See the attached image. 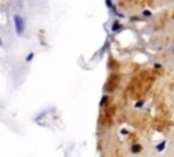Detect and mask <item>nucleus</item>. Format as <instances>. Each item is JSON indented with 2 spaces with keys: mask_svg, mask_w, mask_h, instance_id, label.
Here are the masks:
<instances>
[{
  "mask_svg": "<svg viewBox=\"0 0 174 157\" xmlns=\"http://www.w3.org/2000/svg\"><path fill=\"white\" fill-rule=\"evenodd\" d=\"M14 25H15V31L19 37L25 34V30H26V22H25V18L21 15H14Z\"/></svg>",
  "mask_w": 174,
  "mask_h": 157,
  "instance_id": "f257e3e1",
  "label": "nucleus"
},
{
  "mask_svg": "<svg viewBox=\"0 0 174 157\" xmlns=\"http://www.w3.org/2000/svg\"><path fill=\"white\" fill-rule=\"evenodd\" d=\"M106 5H108V8H109L110 11H112V14H114L116 16H123L121 14H118V12H117V10H116L114 4L112 3V0H106Z\"/></svg>",
  "mask_w": 174,
  "mask_h": 157,
  "instance_id": "f03ea898",
  "label": "nucleus"
},
{
  "mask_svg": "<svg viewBox=\"0 0 174 157\" xmlns=\"http://www.w3.org/2000/svg\"><path fill=\"white\" fill-rule=\"evenodd\" d=\"M120 27H121L120 23H118V22H114V23H113V26H112V31H113V33H116V31L120 30Z\"/></svg>",
  "mask_w": 174,
  "mask_h": 157,
  "instance_id": "7ed1b4c3",
  "label": "nucleus"
},
{
  "mask_svg": "<svg viewBox=\"0 0 174 157\" xmlns=\"http://www.w3.org/2000/svg\"><path fill=\"white\" fill-rule=\"evenodd\" d=\"M140 150H141L140 145H133V146H132V153H139Z\"/></svg>",
  "mask_w": 174,
  "mask_h": 157,
  "instance_id": "20e7f679",
  "label": "nucleus"
},
{
  "mask_svg": "<svg viewBox=\"0 0 174 157\" xmlns=\"http://www.w3.org/2000/svg\"><path fill=\"white\" fill-rule=\"evenodd\" d=\"M165 146H166V142H161V144L158 145V146H156V150H158V152H162V150L165 149Z\"/></svg>",
  "mask_w": 174,
  "mask_h": 157,
  "instance_id": "39448f33",
  "label": "nucleus"
},
{
  "mask_svg": "<svg viewBox=\"0 0 174 157\" xmlns=\"http://www.w3.org/2000/svg\"><path fill=\"white\" fill-rule=\"evenodd\" d=\"M33 59H34V53H33V52H30V53L27 55V57H26V62H31Z\"/></svg>",
  "mask_w": 174,
  "mask_h": 157,
  "instance_id": "423d86ee",
  "label": "nucleus"
},
{
  "mask_svg": "<svg viewBox=\"0 0 174 157\" xmlns=\"http://www.w3.org/2000/svg\"><path fill=\"white\" fill-rule=\"evenodd\" d=\"M108 98H109V97H108L106 94L103 96V97H102V100H101V105H105V104H106V101H108Z\"/></svg>",
  "mask_w": 174,
  "mask_h": 157,
  "instance_id": "0eeeda50",
  "label": "nucleus"
},
{
  "mask_svg": "<svg viewBox=\"0 0 174 157\" xmlns=\"http://www.w3.org/2000/svg\"><path fill=\"white\" fill-rule=\"evenodd\" d=\"M143 15H144V16H147V18H148V16H151L152 14H151V11L146 10V11H143Z\"/></svg>",
  "mask_w": 174,
  "mask_h": 157,
  "instance_id": "6e6552de",
  "label": "nucleus"
},
{
  "mask_svg": "<svg viewBox=\"0 0 174 157\" xmlns=\"http://www.w3.org/2000/svg\"><path fill=\"white\" fill-rule=\"evenodd\" d=\"M141 105H143V101H139V103H137V104H136V105H135V107H136V108H140V107H141Z\"/></svg>",
  "mask_w": 174,
  "mask_h": 157,
  "instance_id": "1a4fd4ad",
  "label": "nucleus"
},
{
  "mask_svg": "<svg viewBox=\"0 0 174 157\" xmlns=\"http://www.w3.org/2000/svg\"><path fill=\"white\" fill-rule=\"evenodd\" d=\"M173 52H174V48H173Z\"/></svg>",
  "mask_w": 174,
  "mask_h": 157,
  "instance_id": "9d476101",
  "label": "nucleus"
}]
</instances>
